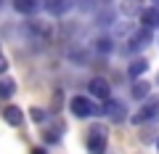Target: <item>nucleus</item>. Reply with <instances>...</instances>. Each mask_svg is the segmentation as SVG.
Segmentation results:
<instances>
[{"label": "nucleus", "instance_id": "f257e3e1", "mask_svg": "<svg viewBox=\"0 0 159 154\" xmlns=\"http://www.w3.org/2000/svg\"><path fill=\"white\" fill-rule=\"evenodd\" d=\"M157 120H159V96L148 98V101L130 117L133 125H146V122H157Z\"/></svg>", "mask_w": 159, "mask_h": 154}, {"label": "nucleus", "instance_id": "f03ea898", "mask_svg": "<svg viewBox=\"0 0 159 154\" xmlns=\"http://www.w3.org/2000/svg\"><path fill=\"white\" fill-rule=\"evenodd\" d=\"M69 109H72L74 117H96V114H103L101 109L93 104V98H88V96H74L72 101H69Z\"/></svg>", "mask_w": 159, "mask_h": 154}, {"label": "nucleus", "instance_id": "7ed1b4c3", "mask_svg": "<svg viewBox=\"0 0 159 154\" xmlns=\"http://www.w3.org/2000/svg\"><path fill=\"white\" fill-rule=\"evenodd\" d=\"M151 45V29L148 27H138L135 32L127 37V51H133V53H138V51H143V48H148Z\"/></svg>", "mask_w": 159, "mask_h": 154}, {"label": "nucleus", "instance_id": "20e7f679", "mask_svg": "<svg viewBox=\"0 0 159 154\" xmlns=\"http://www.w3.org/2000/svg\"><path fill=\"white\" fill-rule=\"evenodd\" d=\"M88 149H90V154H103L106 152V130L103 128L93 125L88 130Z\"/></svg>", "mask_w": 159, "mask_h": 154}, {"label": "nucleus", "instance_id": "39448f33", "mask_svg": "<svg viewBox=\"0 0 159 154\" xmlns=\"http://www.w3.org/2000/svg\"><path fill=\"white\" fill-rule=\"evenodd\" d=\"M88 91H90L93 98H101V101H109V98H111V85H109L106 77H90Z\"/></svg>", "mask_w": 159, "mask_h": 154}, {"label": "nucleus", "instance_id": "423d86ee", "mask_svg": "<svg viewBox=\"0 0 159 154\" xmlns=\"http://www.w3.org/2000/svg\"><path fill=\"white\" fill-rule=\"evenodd\" d=\"M103 114H109V120L114 122H122L125 120V104L117 98H109V101H103Z\"/></svg>", "mask_w": 159, "mask_h": 154}, {"label": "nucleus", "instance_id": "0eeeda50", "mask_svg": "<svg viewBox=\"0 0 159 154\" xmlns=\"http://www.w3.org/2000/svg\"><path fill=\"white\" fill-rule=\"evenodd\" d=\"M40 6H45V3H40V0H13V11L21 13V16H34L40 11Z\"/></svg>", "mask_w": 159, "mask_h": 154}, {"label": "nucleus", "instance_id": "6e6552de", "mask_svg": "<svg viewBox=\"0 0 159 154\" xmlns=\"http://www.w3.org/2000/svg\"><path fill=\"white\" fill-rule=\"evenodd\" d=\"M74 6V0H45V11L51 13V16H64V13H69Z\"/></svg>", "mask_w": 159, "mask_h": 154}, {"label": "nucleus", "instance_id": "1a4fd4ad", "mask_svg": "<svg viewBox=\"0 0 159 154\" xmlns=\"http://www.w3.org/2000/svg\"><path fill=\"white\" fill-rule=\"evenodd\" d=\"M0 114H3V120H6L11 128H19V125L24 122V112H21L19 106H11V104L3 106V112H0Z\"/></svg>", "mask_w": 159, "mask_h": 154}, {"label": "nucleus", "instance_id": "9d476101", "mask_svg": "<svg viewBox=\"0 0 159 154\" xmlns=\"http://www.w3.org/2000/svg\"><path fill=\"white\" fill-rule=\"evenodd\" d=\"M148 93H151V82L148 80H133V91L130 96L138 101H148Z\"/></svg>", "mask_w": 159, "mask_h": 154}, {"label": "nucleus", "instance_id": "9b49d317", "mask_svg": "<svg viewBox=\"0 0 159 154\" xmlns=\"http://www.w3.org/2000/svg\"><path fill=\"white\" fill-rule=\"evenodd\" d=\"M146 69H148V58H133L130 61V67H127V74H130L133 80H141L143 74H146Z\"/></svg>", "mask_w": 159, "mask_h": 154}, {"label": "nucleus", "instance_id": "f8f14e48", "mask_svg": "<svg viewBox=\"0 0 159 154\" xmlns=\"http://www.w3.org/2000/svg\"><path fill=\"white\" fill-rule=\"evenodd\" d=\"M119 11L125 16H141L146 8H143V0H122L119 3Z\"/></svg>", "mask_w": 159, "mask_h": 154}, {"label": "nucleus", "instance_id": "ddd939ff", "mask_svg": "<svg viewBox=\"0 0 159 154\" xmlns=\"http://www.w3.org/2000/svg\"><path fill=\"white\" fill-rule=\"evenodd\" d=\"M141 21H143V27H148V29L159 27V6H148L146 11L141 13Z\"/></svg>", "mask_w": 159, "mask_h": 154}, {"label": "nucleus", "instance_id": "4468645a", "mask_svg": "<svg viewBox=\"0 0 159 154\" xmlns=\"http://www.w3.org/2000/svg\"><path fill=\"white\" fill-rule=\"evenodd\" d=\"M13 93H16V82H13L8 74H3V77H0V98H11Z\"/></svg>", "mask_w": 159, "mask_h": 154}, {"label": "nucleus", "instance_id": "2eb2a0df", "mask_svg": "<svg viewBox=\"0 0 159 154\" xmlns=\"http://www.w3.org/2000/svg\"><path fill=\"white\" fill-rule=\"evenodd\" d=\"M27 29L32 35H40V37H48V35H51V24H45V21H29Z\"/></svg>", "mask_w": 159, "mask_h": 154}, {"label": "nucleus", "instance_id": "dca6fc26", "mask_svg": "<svg viewBox=\"0 0 159 154\" xmlns=\"http://www.w3.org/2000/svg\"><path fill=\"white\" fill-rule=\"evenodd\" d=\"M93 48H96V53H111L114 40H111V37H98V40L93 43Z\"/></svg>", "mask_w": 159, "mask_h": 154}, {"label": "nucleus", "instance_id": "f3484780", "mask_svg": "<svg viewBox=\"0 0 159 154\" xmlns=\"http://www.w3.org/2000/svg\"><path fill=\"white\" fill-rule=\"evenodd\" d=\"M29 112H32V120L37 122V125H40V122H45V120H48V114L43 112V109H37V106H34V109H29Z\"/></svg>", "mask_w": 159, "mask_h": 154}, {"label": "nucleus", "instance_id": "a211bd4d", "mask_svg": "<svg viewBox=\"0 0 159 154\" xmlns=\"http://www.w3.org/2000/svg\"><path fill=\"white\" fill-rule=\"evenodd\" d=\"M98 24H114V13L111 11H101L98 13Z\"/></svg>", "mask_w": 159, "mask_h": 154}, {"label": "nucleus", "instance_id": "6ab92c4d", "mask_svg": "<svg viewBox=\"0 0 159 154\" xmlns=\"http://www.w3.org/2000/svg\"><path fill=\"white\" fill-rule=\"evenodd\" d=\"M93 3H96V0H80V8H82V11H93Z\"/></svg>", "mask_w": 159, "mask_h": 154}, {"label": "nucleus", "instance_id": "aec40b11", "mask_svg": "<svg viewBox=\"0 0 159 154\" xmlns=\"http://www.w3.org/2000/svg\"><path fill=\"white\" fill-rule=\"evenodd\" d=\"M0 72H3V74H6V72H8V58H6V56L0 58Z\"/></svg>", "mask_w": 159, "mask_h": 154}, {"label": "nucleus", "instance_id": "412c9836", "mask_svg": "<svg viewBox=\"0 0 159 154\" xmlns=\"http://www.w3.org/2000/svg\"><path fill=\"white\" fill-rule=\"evenodd\" d=\"M32 154H45V149H34V152Z\"/></svg>", "mask_w": 159, "mask_h": 154}, {"label": "nucleus", "instance_id": "4be33fe9", "mask_svg": "<svg viewBox=\"0 0 159 154\" xmlns=\"http://www.w3.org/2000/svg\"><path fill=\"white\" fill-rule=\"evenodd\" d=\"M151 6H159V0H151Z\"/></svg>", "mask_w": 159, "mask_h": 154}, {"label": "nucleus", "instance_id": "5701e85b", "mask_svg": "<svg viewBox=\"0 0 159 154\" xmlns=\"http://www.w3.org/2000/svg\"><path fill=\"white\" fill-rule=\"evenodd\" d=\"M157 152H159V138H157Z\"/></svg>", "mask_w": 159, "mask_h": 154}, {"label": "nucleus", "instance_id": "b1692460", "mask_svg": "<svg viewBox=\"0 0 159 154\" xmlns=\"http://www.w3.org/2000/svg\"><path fill=\"white\" fill-rule=\"evenodd\" d=\"M157 82H159V74H157Z\"/></svg>", "mask_w": 159, "mask_h": 154}]
</instances>
